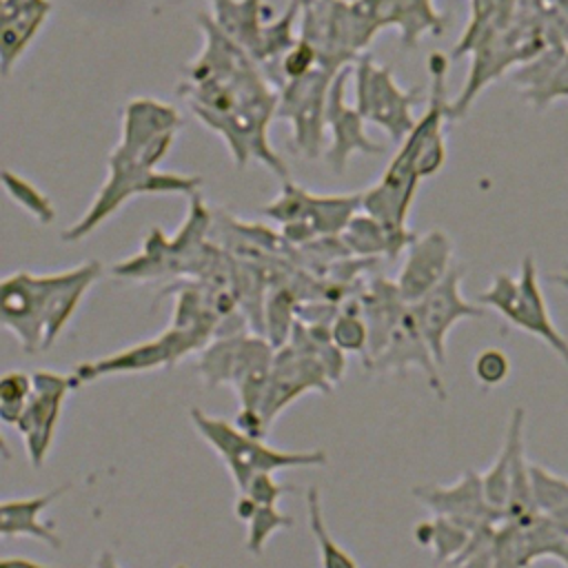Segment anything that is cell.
I'll return each instance as SVG.
<instances>
[{
	"label": "cell",
	"instance_id": "obj_1",
	"mask_svg": "<svg viewBox=\"0 0 568 568\" xmlns=\"http://www.w3.org/2000/svg\"><path fill=\"white\" fill-rule=\"evenodd\" d=\"M197 24L204 47L184 67L186 78L178 84V93L193 115L226 142L237 166L260 162L280 180L288 178L284 160L268 142L277 87L242 47L215 27L211 13H200Z\"/></svg>",
	"mask_w": 568,
	"mask_h": 568
},
{
	"label": "cell",
	"instance_id": "obj_2",
	"mask_svg": "<svg viewBox=\"0 0 568 568\" xmlns=\"http://www.w3.org/2000/svg\"><path fill=\"white\" fill-rule=\"evenodd\" d=\"M428 69L430 89L424 115L417 118L415 129L404 138L402 144H397V153L388 162L379 182L362 191V211L404 242H413L417 237L406 222L419 180L435 175L446 162L444 122L450 120V102L446 100L448 58L433 51L428 58Z\"/></svg>",
	"mask_w": 568,
	"mask_h": 568
},
{
	"label": "cell",
	"instance_id": "obj_3",
	"mask_svg": "<svg viewBox=\"0 0 568 568\" xmlns=\"http://www.w3.org/2000/svg\"><path fill=\"white\" fill-rule=\"evenodd\" d=\"M213 226V211L204 204L200 193L189 195V213L175 237H166L162 229L153 226L140 253L111 264L109 273L122 280H158V277H191L197 280L211 262L217 246L209 242Z\"/></svg>",
	"mask_w": 568,
	"mask_h": 568
},
{
	"label": "cell",
	"instance_id": "obj_4",
	"mask_svg": "<svg viewBox=\"0 0 568 568\" xmlns=\"http://www.w3.org/2000/svg\"><path fill=\"white\" fill-rule=\"evenodd\" d=\"M189 419L200 437L220 455L237 493L246 488L257 473H275L288 468H313L326 464L324 450H280L264 439L244 433L235 422L206 415L202 408H189Z\"/></svg>",
	"mask_w": 568,
	"mask_h": 568
},
{
	"label": "cell",
	"instance_id": "obj_5",
	"mask_svg": "<svg viewBox=\"0 0 568 568\" xmlns=\"http://www.w3.org/2000/svg\"><path fill=\"white\" fill-rule=\"evenodd\" d=\"M202 178L186 173H171L160 169H146L135 162L106 158V180L100 186L95 200L84 211V215L62 231L64 242H80L91 235L100 224L118 213L135 195H193L200 193Z\"/></svg>",
	"mask_w": 568,
	"mask_h": 568
},
{
	"label": "cell",
	"instance_id": "obj_6",
	"mask_svg": "<svg viewBox=\"0 0 568 568\" xmlns=\"http://www.w3.org/2000/svg\"><path fill=\"white\" fill-rule=\"evenodd\" d=\"M362 209V193H311L291 180L277 197L260 211L282 226L288 246H306L320 237L342 235L346 224Z\"/></svg>",
	"mask_w": 568,
	"mask_h": 568
},
{
	"label": "cell",
	"instance_id": "obj_7",
	"mask_svg": "<svg viewBox=\"0 0 568 568\" xmlns=\"http://www.w3.org/2000/svg\"><path fill=\"white\" fill-rule=\"evenodd\" d=\"M300 18V38L308 40L320 55V64L333 71L353 67L382 31L351 0H313L302 7Z\"/></svg>",
	"mask_w": 568,
	"mask_h": 568
},
{
	"label": "cell",
	"instance_id": "obj_8",
	"mask_svg": "<svg viewBox=\"0 0 568 568\" xmlns=\"http://www.w3.org/2000/svg\"><path fill=\"white\" fill-rule=\"evenodd\" d=\"M475 302L495 308L506 322L535 335L568 364V339L552 324L544 291L539 286V273L532 255H526L521 260L519 277L497 273L490 286L481 291L475 297Z\"/></svg>",
	"mask_w": 568,
	"mask_h": 568
},
{
	"label": "cell",
	"instance_id": "obj_9",
	"mask_svg": "<svg viewBox=\"0 0 568 568\" xmlns=\"http://www.w3.org/2000/svg\"><path fill=\"white\" fill-rule=\"evenodd\" d=\"M353 106L362 113V118L379 126L395 144H402L417 124L413 109L424 100L422 89H402L393 69L379 64L368 51L362 53L353 64Z\"/></svg>",
	"mask_w": 568,
	"mask_h": 568
},
{
	"label": "cell",
	"instance_id": "obj_10",
	"mask_svg": "<svg viewBox=\"0 0 568 568\" xmlns=\"http://www.w3.org/2000/svg\"><path fill=\"white\" fill-rule=\"evenodd\" d=\"M209 342H211L209 337H204L195 331L169 326L162 335H155V337L133 344V346H126V348L104 355L100 359L78 364L73 368V377H75L78 386H82V384H91V382H98V379L111 377V375H129V373H146V371H155V368H171L189 353L202 351Z\"/></svg>",
	"mask_w": 568,
	"mask_h": 568
},
{
	"label": "cell",
	"instance_id": "obj_11",
	"mask_svg": "<svg viewBox=\"0 0 568 568\" xmlns=\"http://www.w3.org/2000/svg\"><path fill=\"white\" fill-rule=\"evenodd\" d=\"M180 126L182 115L173 104L153 98H133L122 111L120 142L111 149L109 158L158 169L171 151Z\"/></svg>",
	"mask_w": 568,
	"mask_h": 568
},
{
	"label": "cell",
	"instance_id": "obj_12",
	"mask_svg": "<svg viewBox=\"0 0 568 568\" xmlns=\"http://www.w3.org/2000/svg\"><path fill=\"white\" fill-rule=\"evenodd\" d=\"M337 73L320 64L315 71L277 87L275 118L291 122L293 144L308 160L320 155L326 131L328 91Z\"/></svg>",
	"mask_w": 568,
	"mask_h": 568
},
{
	"label": "cell",
	"instance_id": "obj_13",
	"mask_svg": "<svg viewBox=\"0 0 568 568\" xmlns=\"http://www.w3.org/2000/svg\"><path fill=\"white\" fill-rule=\"evenodd\" d=\"M58 275L60 271L47 275L16 271L0 282V322L24 353L44 348V315Z\"/></svg>",
	"mask_w": 568,
	"mask_h": 568
},
{
	"label": "cell",
	"instance_id": "obj_14",
	"mask_svg": "<svg viewBox=\"0 0 568 568\" xmlns=\"http://www.w3.org/2000/svg\"><path fill=\"white\" fill-rule=\"evenodd\" d=\"M333 386L335 384L331 382L320 357L297 335H291L288 344L275 348L273 371L260 413L271 426L273 419L300 395L311 390L331 393Z\"/></svg>",
	"mask_w": 568,
	"mask_h": 568
},
{
	"label": "cell",
	"instance_id": "obj_15",
	"mask_svg": "<svg viewBox=\"0 0 568 568\" xmlns=\"http://www.w3.org/2000/svg\"><path fill=\"white\" fill-rule=\"evenodd\" d=\"M75 388L78 382L73 373L67 375L47 368L33 371V395L16 424V430L22 435L24 450L33 468H42L55 437L62 404Z\"/></svg>",
	"mask_w": 568,
	"mask_h": 568
},
{
	"label": "cell",
	"instance_id": "obj_16",
	"mask_svg": "<svg viewBox=\"0 0 568 568\" xmlns=\"http://www.w3.org/2000/svg\"><path fill=\"white\" fill-rule=\"evenodd\" d=\"M462 280L464 266L455 264L437 286L410 304L415 320L439 366L446 364V337L450 328L462 320H479L486 315V306L462 295Z\"/></svg>",
	"mask_w": 568,
	"mask_h": 568
},
{
	"label": "cell",
	"instance_id": "obj_17",
	"mask_svg": "<svg viewBox=\"0 0 568 568\" xmlns=\"http://www.w3.org/2000/svg\"><path fill=\"white\" fill-rule=\"evenodd\" d=\"M195 371L206 388L235 386L255 366L268 364L275 357L273 344L257 333H237L213 337L202 351H197Z\"/></svg>",
	"mask_w": 568,
	"mask_h": 568
},
{
	"label": "cell",
	"instance_id": "obj_18",
	"mask_svg": "<svg viewBox=\"0 0 568 568\" xmlns=\"http://www.w3.org/2000/svg\"><path fill=\"white\" fill-rule=\"evenodd\" d=\"M353 75V67H344L328 91L326 104V129L331 133V142L324 151V162L335 171L344 173L353 153L362 155H382L386 149L373 142L364 129L366 120L362 113L346 102V82Z\"/></svg>",
	"mask_w": 568,
	"mask_h": 568
},
{
	"label": "cell",
	"instance_id": "obj_19",
	"mask_svg": "<svg viewBox=\"0 0 568 568\" xmlns=\"http://www.w3.org/2000/svg\"><path fill=\"white\" fill-rule=\"evenodd\" d=\"M473 67L468 73V80L462 89V93L450 100L448 104V118L457 120L464 118L477 93L497 75H501L513 62L524 60L526 55L535 53L532 36H528L521 27H506L504 31L490 36L473 51Z\"/></svg>",
	"mask_w": 568,
	"mask_h": 568
},
{
	"label": "cell",
	"instance_id": "obj_20",
	"mask_svg": "<svg viewBox=\"0 0 568 568\" xmlns=\"http://www.w3.org/2000/svg\"><path fill=\"white\" fill-rule=\"evenodd\" d=\"M364 366L371 373H404L406 368L417 366L424 373L430 390L439 399H446V388H444V382L439 375V364H437V359L415 320L410 304L395 322L384 348L375 357L366 359Z\"/></svg>",
	"mask_w": 568,
	"mask_h": 568
},
{
	"label": "cell",
	"instance_id": "obj_21",
	"mask_svg": "<svg viewBox=\"0 0 568 568\" xmlns=\"http://www.w3.org/2000/svg\"><path fill=\"white\" fill-rule=\"evenodd\" d=\"M413 497L433 515L448 517L468 530H477L486 524L504 521V515L497 513L486 501L481 475L470 468L464 470V475L450 486H442V484L415 486Z\"/></svg>",
	"mask_w": 568,
	"mask_h": 568
},
{
	"label": "cell",
	"instance_id": "obj_22",
	"mask_svg": "<svg viewBox=\"0 0 568 568\" xmlns=\"http://www.w3.org/2000/svg\"><path fill=\"white\" fill-rule=\"evenodd\" d=\"M453 266V240L446 231L430 229L428 233L417 235L406 248L404 266L395 280L397 291L408 304H413L437 286Z\"/></svg>",
	"mask_w": 568,
	"mask_h": 568
},
{
	"label": "cell",
	"instance_id": "obj_23",
	"mask_svg": "<svg viewBox=\"0 0 568 568\" xmlns=\"http://www.w3.org/2000/svg\"><path fill=\"white\" fill-rule=\"evenodd\" d=\"M379 29L395 27L399 42L406 49L417 47L424 33L442 36L448 16L442 13L433 0H351Z\"/></svg>",
	"mask_w": 568,
	"mask_h": 568
},
{
	"label": "cell",
	"instance_id": "obj_24",
	"mask_svg": "<svg viewBox=\"0 0 568 568\" xmlns=\"http://www.w3.org/2000/svg\"><path fill=\"white\" fill-rule=\"evenodd\" d=\"M0 4V71L7 78L38 38L53 11V0H2Z\"/></svg>",
	"mask_w": 568,
	"mask_h": 568
},
{
	"label": "cell",
	"instance_id": "obj_25",
	"mask_svg": "<svg viewBox=\"0 0 568 568\" xmlns=\"http://www.w3.org/2000/svg\"><path fill=\"white\" fill-rule=\"evenodd\" d=\"M209 4L215 27L257 60L268 24L275 20L273 7L264 0H209Z\"/></svg>",
	"mask_w": 568,
	"mask_h": 568
},
{
	"label": "cell",
	"instance_id": "obj_26",
	"mask_svg": "<svg viewBox=\"0 0 568 568\" xmlns=\"http://www.w3.org/2000/svg\"><path fill=\"white\" fill-rule=\"evenodd\" d=\"M71 484L55 486L42 495L4 499L0 504V535L2 537H33L51 548H60L62 539L55 532V524L42 521V513L58 501Z\"/></svg>",
	"mask_w": 568,
	"mask_h": 568
},
{
	"label": "cell",
	"instance_id": "obj_27",
	"mask_svg": "<svg viewBox=\"0 0 568 568\" xmlns=\"http://www.w3.org/2000/svg\"><path fill=\"white\" fill-rule=\"evenodd\" d=\"M102 273H104V266L98 260H89L73 268L60 271L58 284L51 293L47 315H44V348H49L60 337V333L67 328V324L75 315L82 297L100 280Z\"/></svg>",
	"mask_w": 568,
	"mask_h": 568
},
{
	"label": "cell",
	"instance_id": "obj_28",
	"mask_svg": "<svg viewBox=\"0 0 568 568\" xmlns=\"http://www.w3.org/2000/svg\"><path fill=\"white\" fill-rule=\"evenodd\" d=\"M524 422H526V410L517 406L510 413L506 435L501 450L497 453L495 462L488 466V470L481 473V484H484V495L486 501L504 515V508L508 504V493H510V475H513V462L519 448H524Z\"/></svg>",
	"mask_w": 568,
	"mask_h": 568
},
{
	"label": "cell",
	"instance_id": "obj_29",
	"mask_svg": "<svg viewBox=\"0 0 568 568\" xmlns=\"http://www.w3.org/2000/svg\"><path fill=\"white\" fill-rule=\"evenodd\" d=\"M342 242L351 255L362 260H373L377 255H386L395 260L410 244L390 235L375 217L368 213H355V217L342 231Z\"/></svg>",
	"mask_w": 568,
	"mask_h": 568
},
{
	"label": "cell",
	"instance_id": "obj_30",
	"mask_svg": "<svg viewBox=\"0 0 568 568\" xmlns=\"http://www.w3.org/2000/svg\"><path fill=\"white\" fill-rule=\"evenodd\" d=\"M515 0H470V20L462 38L453 47L450 58L457 60L470 53L490 36L504 31L510 24Z\"/></svg>",
	"mask_w": 568,
	"mask_h": 568
},
{
	"label": "cell",
	"instance_id": "obj_31",
	"mask_svg": "<svg viewBox=\"0 0 568 568\" xmlns=\"http://www.w3.org/2000/svg\"><path fill=\"white\" fill-rule=\"evenodd\" d=\"M470 532L473 530L464 528L462 524L439 515H433V519H424L415 526L417 544L422 548H430L435 566L444 568L466 548Z\"/></svg>",
	"mask_w": 568,
	"mask_h": 568
},
{
	"label": "cell",
	"instance_id": "obj_32",
	"mask_svg": "<svg viewBox=\"0 0 568 568\" xmlns=\"http://www.w3.org/2000/svg\"><path fill=\"white\" fill-rule=\"evenodd\" d=\"M297 311L300 300L293 284L280 282L268 288L264 302V337L273 344V348L288 344L297 324Z\"/></svg>",
	"mask_w": 568,
	"mask_h": 568
},
{
	"label": "cell",
	"instance_id": "obj_33",
	"mask_svg": "<svg viewBox=\"0 0 568 568\" xmlns=\"http://www.w3.org/2000/svg\"><path fill=\"white\" fill-rule=\"evenodd\" d=\"M530 481L539 515L550 517L555 524L568 530V477L530 462Z\"/></svg>",
	"mask_w": 568,
	"mask_h": 568
},
{
	"label": "cell",
	"instance_id": "obj_34",
	"mask_svg": "<svg viewBox=\"0 0 568 568\" xmlns=\"http://www.w3.org/2000/svg\"><path fill=\"white\" fill-rule=\"evenodd\" d=\"M306 517H308V530L315 539L317 555H320V566L322 568H359L357 561L333 539L328 532V526L322 515V497L320 488L311 486L306 490Z\"/></svg>",
	"mask_w": 568,
	"mask_h": 568
},
{
	"label": "cell",
	"instance_id": "obj_35",
	"mask_svg": "<svg viewBox=\"0 0 568 568\" xmlns=\"http://www.w3.org/2000/svg\"><path fill=\"white\" fill-rule=\"evenodd\" d=\"M2 184H4V191L9 193V197L18 206H22L36 222L51 224L55 220L53 202L36 184H31L27 178L13 173L11 169H4L2 171Z\"/></svg>",
	"mask_w": 568,
	"mask_h": 568
},
{
	"label": "cell",
	"instance_id": "obj_36",
	"mask_svg": "<svg viewBox=\"0 0 568 568\" xmlns=\"http://www.w3.org/2000/svg\"><path fill=\"white\" fill-rule=\"evenodd\" d=\"M33 395V373L7 371L0 377V419L7 426H16Z\"/></svg>",
	"mask_w": 568,
	"mask_h": 568
},
{
	"label": "cell",
	"instance_id": "obj_37",
	"mask_svg": "<svg viewBox=\"0 0 568 568\" xmlns=\"http://www.w3.org/2000/svg\"><path fill=\"white\" fill-rule=\"evenodd\" d=\"M295 521L291 515L282 513L277 506H257L253 517L246 521V550L251 555H262L266 541L273 537V532L291 528Z\"/></svg>",
	"mask_w": 568,
	"mask_h": 568
},
{
	"label": "cell",
	"instance_id": "obj_38",
	"mask_svg": "<svg viewBox=\"0 0 568 568\" xmlns=\"http://www.w3.org/2000/svg\"><path fill=\"white\" fill-rule=\"evenodd\" d=\"M493 568H530L519 524L501 521L493 539Z\"/></svg>",
	"mask_w": 568,
	"mask_h": 568
},
{
	"label": "cell",
	"instance_id": "obj_39",
	"mask_svg": "<svg viewBox=\"0 0 568 568\" xmlns=\"http://www.w3.org/2000/svg\"><path fill=\"white\" fill-rule=\"evenodd\" d=\"M331 337L342 353H359L362 359L368 353L371 333H368V324L362 315H351V313L339 311L331 324Z\"/></svg>",
	"mask_w": 568,
	"mask_h": 568
},
{
	"label": "cell",
	"instance_id": "obj_40",
	"mask_svg": "<svg viewBox=\"0 0 568 568\" xmlns=\"http://www.w3.org/2000/svg\"><path fill=\"white\" fill-rule=\"evenodd\" d=\"M499 524H486L470 532L466 548L446 568H493V539Z\"/></svg>",
	"mask_w": 568,
	"mask_h": 568
},
{
	"label": "cell",
	"instance_id": "obj_41",
	"mask_svg": "<svg viewBox=\"0 0 568 568\" xmlns=\"http://www.w3.org/2000/svg\"><path fill=\"white\" fill-rule=\"evenodd\" d=\"M473 373L481 386H486V388L499 386L510 375V359H508L506 351H501L497 346H488L477 353V357L473 362Z\"/></svg>",
	"mask_w": 568,
	"mask_h": 568
},
{
	"label": "cell",
	"instance_id": "obj_42",
	"mask_svg": "<svg viewBox=\"0 0 568 568\" xmlns=\"http://www.w3.org/2000/svg\"><path fill=\"white\" fill-rule=\"evenodd\" d=\"M317 67H320V55H317L315 47L308 40L297 38V42L282 58L280 84H284L286 80H297V78L315 71Z\"/></svg>",
	"mask_w": 568,
	"mask_h": 568
},
{
	"label": "cell",
	"instance_id": "obj_43",
	"mask_svg": "<svg viewBox=\"0 0 568 568\" xmlns=\"http://www.w3.org/2000/svg\"><path fill=\"white\" fill-rule=\"evenodd\" d=\"M291 490H295V488L275 481L273 473H257L255 477H251V481L246 484V488L242 493H246L260 506H277L280 497H284Z\"/></svg>",
	"mask_w": 568,
	"mask_h": 568
},
{
	"label": "cell",
	"instance_id": "obj_44",
	"mask_svg": "<svg viewBox=\"0 0 568 568\" xmlns=\"http://www.w3.org/2000/svg\"><path fill=\"white\" fill-rule=\"evenodd\" d=\"M0 568H53L33 559H24V557H4L0 559Z\"/></svg>",
	"mask_w": 568,
	"mask_h": 568
},
{
	"label": "cell",
	"instance_id": "obj_45",
	"mask_svg": "<svg viewBox=\"0 0 568 568\" xmlns=\"http://www.w3.org/2000/svg\"><path fill=\"white\" fill-rule=\"evenodd\" d=\"M95 568H120V564H118V559L113 557V552L102 550L100 557H98V561H95Z\"/></svg>",
	"mask_w": 568,
	"mask_h": 568
},
{
	"label": "cell",
	"instance_id": "obj_46",
	"mask_svg": "<svg viewBox=\"0 0 568 568\" xmlns=\"http://www.w3.org/2000/svg\"><path fill=\"white\" fill-rule=\"evenodd\" d=\"M548 280H550V282H557V284L564 286V288H568V275H566V273H561V275H548Z\"/></svg>",
	"mask_w": 568,
	"mask_h": 568
},
{
	"label": "cell",
	"instance_id": "obj_47",
	"mask_svg": "<svg viewBox=\"0 0 568 568\" xmlns=\"http://www.w3.org/2000/svg\"><path fill=\"white\" fill-rule=\"evenodd\" d=\"M300 2H302V7H304V4H308V2H313V0H300Z\"/></svg>",
	"mask_w": 568,
	"mask_h": 568
},
{
	"label": "cell",
	"instance_id": "obj_48",
	"mask_svg": "<svg viewBox=\"0 0 568 568\" xmlns=\"http://www.w3.org/2000/svg\"><path fill=\"white\" fill-rule=\"evenodd\" d=\"M564 566H566V568H568V555H566V561H564Z\"/></svg>",
	"mask_w": 568,
	"mask_h": 568
}]
</instances>
